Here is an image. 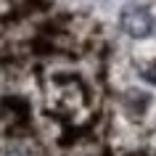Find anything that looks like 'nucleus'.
I'll use <instances>...</instances> for the list:
<instances>
[{
	"mask_svg": "<svg viewBox=\"0 0 156 156\" xmlns=\"http://www.w3.org/2000/svg\"><path fill=\"white\" fill-rule=\"evenodd\" d=\"M5 156H27V154H24V151H19V148H13V151H8Z\"/></svg>",
	"mask_w": 156,
	"mask_h": 156,
	"instance_id": "nucleus-2",
	"label": "nucleus"
},
{
	"mask_svg": "<svg viewBox=\"0 0 156 156\" xmlns=\"http://www.w3.org/2000/svg\"><path fill=\"white\" fill-rule=\"evenodd\" d=\"M119 27H122V32L132 40H146L151 37L156 29V19L151 16V11L143 8V5H127L122 8L119 13Z\"/></svg>",
	"mask_w": 156,
	"mask_h": 156,
	"instance_id": "nucleus-1",
	"label": "nucleus"
}]
</instances>
